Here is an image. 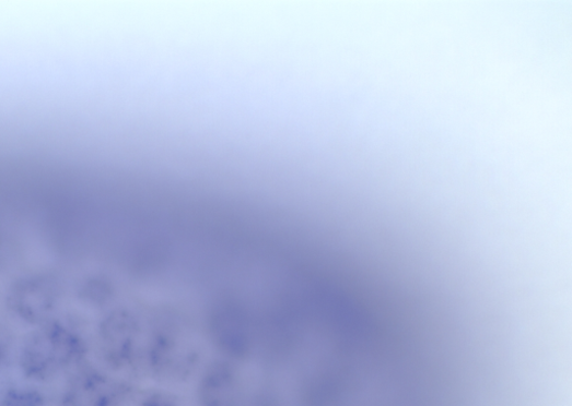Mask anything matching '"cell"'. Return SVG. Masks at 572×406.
<instances>
[{
    "label": "cell",
    "instance_id": "6da1fadb",
    "mask_svg": "<svg viewBox=\"0 0 572 406\" xmlns=\"http://www.w3.org/2000/svg\"><path fill=\"white\" fill-rule=\"evenodd\" d=\"M83 339L60 323H45L25 343L21 354L23 374L36 382H47L78 366L85 357Z\"/></svg>",
    "mask_w": 572,
    "mask_h": 406
},
{
    "label": "cell",
    "instance_id": "7a4b0ae2",
    "mask_svg": "<svg viewBox=\"0 0 572 406\" xmlns=\"http://www.w3.org/2000/svg\"><path fill=\"white\" fill-rule=\"evenodd\" d=\"M60 288L55 279L34 275L17 280L9 294L11 310L25 322L47 323L55 312Z\"/></svg>",
    "mask_w": 572,
    "mask_h": 406
},
{
    "label": "cell",
    "instance_id": "3957f363",
    "mask_svg": "<svg viewBox=\"0 0 572 406\" xmlns=\"http://www.w3.org/2000/svg\"><path fill=\"white\" fill-rule=\"evenodd\" d=\"M121 396L120 386L95 370L78 372L69 382L61 406H118Z\"/></svg>",
    "mask_w": 572,
    "mask_h": 406
},
{
    "label": "cell",
    "instance_id": "277c9868",
    "mask_svg": "<svg viewBox=\"0 0 572 406\" xmlns=\"http://www.w3.org/2000/svg\"><path fill=\"white\" fill-rule=\"evenodd\" d=\"M45 397L44 395L32 389H11L9 390L2 401H0V406H44Z\"/></svg>",
    "mask_w": 572,
    "mask_h": 406
},
{
    "label": "cell",
    "instance_id": "5b68a950",
    "mask_svg": "<svg viewBox=\"0 0 572 406\" xmlns=\"http://www.w3.org/2000/svg\"><path fill=\"white\" fill-rule=\"evenodd\" d=\"M0 363H2V351H0Z\"/></svg>",
    "mask_w": 572,
    "mask_h": 406
}]
</instances>
